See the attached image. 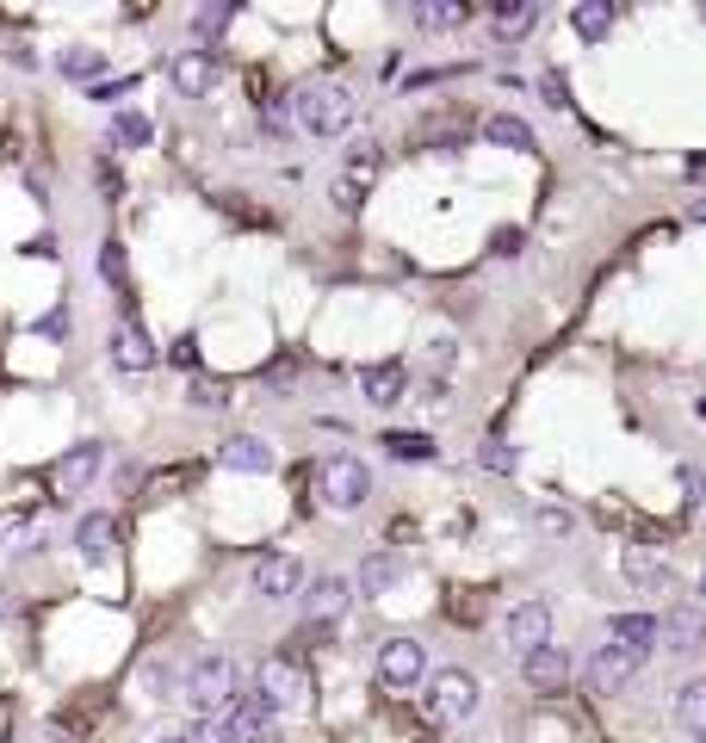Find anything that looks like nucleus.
Returning a JSON list of instances; mask_svg holds the SVG:
<instances>
[{"instance_id":"f257e3e1","label":"nucleus","mask_w":706,"mask_h":743,"mask_svg":"<svg viewBox=\"0 0 706 743\" xmlns=\"http://www.w3.org/2000/svg\"><path fill=\"white\" fill-rule=\"evenodd\" d=\"M180 694L192 700V712H205V719H224L229 706L242 700V669H236V657H224V650H205V657L187 669Z\"/></svg>"},{"instance_id":"f03ea898","label":"nucleus","mask_w":706,"mask_h":743,"mask_svg":"<svg viewBox=\"0 0 706 743\" xmlns=\"http://www.w3.org/2000/svg\"><path fill=\"white\" fill-rule=\"evenodd\" d=\"M291 124L304 136H342L354 124V94H347L342 81H304L291 94Z\"/></svg>"},{"instance_id":"7ed1b4c3","label":"nucleus","mask_w":706,"mask_h":743,"mask_svg":"<svg viewBox=\"0 0 706 743\" xmlns=\"http://www.w3.org/2000/svg\"><path fill=\"white\" fill-rule=\"evenodd\" d=\"M421 706H428V719L434 724H465L483 706V682L471 675V669H440V675H428Z\"/></svg>"},{"instance_id":"20e7f679","label":"nucleus","mask_w":706,"mask_h":743,"mask_svg":"<svg viewBox=\"0 0 706 743\" xmlns=\"http://www.w3.org/2000/svg\"><path fill=\"white\" fill-rule=\"evenodd\" d=\"M316 495H323L335 515H354L366 495H372V471H366V458L354 453H328L323 471H316Z\"/></svg>"},{"instance_id":"39448f33","label":"nucleus","mask_w":706,"mask_h":743,"mask_svg":"<svg viewBox=\"0 0 706 743\" xmlns=\"http://www.w3.org/2000/svg\"><path fill=\"white\" fill-rule=\"evenodd\" d=\"M254 700L267 706L273 719H279V712H298V706L310 700V675L291 663V657H267V663L254 669Z\"/></svg>"},{"instance_id":"423d86ee","label":"nucleus","mask_w":706,"mask_h":743,"mask_svg":"<svg viewBox=\"0 0 706 743\" xmlns=\"http://www.w3.org/2000/svg\"><path fill=\"white\" fill-rule=\"evenodd\" d=\"M502 638H508V650H520V657H534V650L552 645V608L546 601H520V608L502 613Z\"/></svg>"},{"instance_id":"0eeeda50","label":"nucleus","mask_w":706,"mask_h":743,"mask_svg":"<svg viewBox=\"0 0 706 743\" xmlns=\"http://www.w3.org/2000/svg\"><path fill=\"white\" fill-rule=\"evenodd\" d=\"M372 669H379L384 687H416L421 675H428V645H416V638H403L397 632V638H384L379 645V663Z\"/></svg>"},{"instance_id":"6e6552de","label":"nucleus","mask_w":706,"mask_h":743,"mask_svg":"<svg viewBox=\"0 0 706 743\" xmlns=\"http://www.w3.org/2000/svg\"><path fill=\"white\" fill-rule=\"evenodd\" d=\"M571 675H576V663H571V650L564 645H546V650H534V657H520V682L534 687V694H564L571 687Z\"/></svg>"},{"instance_id":"1a4fd4ad","label":"nucleus","mask_w":706,"mask_h":743,"mask_svg":"<svg viewBox=\"0 0 706 743\" xmlns=\"http://www.w3.org/2000/svg\"><path fill=\"white\" fill-rule=\"evenodd\" d=\"M304 589V564L291 552H261L254 558V595H267V601H286V595Z\"/></svg>"},{"instance_id":"9d476101","label":"nucleus","mask_w":706,"mask_h":743,"mask_svg":"<svg viewBox=\"0 0 706 743\" xmlns=\"http://www.w3.org/2000/svg\"><path fill=\"white\" fill-rule=\"evenodd\" d=\"M155 360H161L155 335L136 323V316H124V323L112 328V365H118V372H149Z\"/></svg>"},{"instance_id":"9b49d317","label":"nucleus","mask_w":706,"mask_h":743,"mask_svg":"<svg viewBox=\"0 0 706 743\" xmlns=\"http://www.w3.org/2000/svg\"><path fill=\"white\" fill-rule=\"evenodd\" d=\"M217 465H224V471H242V477H267L273 465H279V453H273L261 434H229L224 446H217Z\"/></svg>"},{"instance_id":"f8f14e48","label":"nucleus","mask_w":706,"mask_h":743,"mask_svg":"<svg viewBox=\"0 0 706 743\" xmlns=\"http://www.w3.org/2000/svg\"><path fill=\"white\" fill-rule=\"evenodd\" d=\"M168 81L180 99H205L211 87H217V57L211 50H180V57L168 62Z\"/></svg>"},{"instance_id":"ddd939ff","label":"nucleus","mask_w":706,"mask_h":743,"mask_svg":"<svg viewBox=\"0 0 706 743\" xmlns=\"http://www.w3.org/2000/svg\"><path fill=\"white\" fill-rule=\"evenodd\" d=\"M99 465H106V446H99V440H81V446H69V453L57 458V490H62V495H81V490L99 477Z\"/></svg>"},{"instance_id":"4468645a","label":"nucleus","mask_w":706,"mask_h":743,"mask_svg":"<svg viewBox=\"0 0 706 743\" xmlns=\"http://www.w3.org/2000/svg\"><path fill=\"white\" fill-rule=\"evenodd\" d=\"M608 645L650 657V650L663 645V620H657V613H613V620H608Z\"/></svg>"},{"instance_id":"2eb2a0df","label":"nucleus","mask_w":706,"mask_h":743,"mask_svg":"<svg viewBox=\"0 0 706 743\" xmlns=\"http://www.w3.org/2000/svg\"><path fill=\"white\" fill-rule=\"evenodd\" d=\"M347 601H354V583L347 576H316L304 589V613H310V626H335L347 613Z\"/></svg>"},{"instance_id":"dca6fc26","label":"nucleus","mask_w":706,"mask_h":743,"mask_svg":"<svg viewBox=\"0 0 706 743\" xmlns=\"http://www.w3.org/2000/svg\"><path fill=\"white\" fill-rule=\"evenodd\" d=\"M267 724H273V712L254 700V694H242V700L217 719V731H224V743H267Z\"/></svg>"},{"instance_id":"f3484780","label":"nucleus","mask_w":706,"mask_h":743,"mask_svg":"<svg viewBox=\"0 0 706 743\" xmlns=\"http://www.w3.org/2000/svg\"><path fill=\"white\" fill-rule=\"evenodd\" d=\"M638 650H620V645H601L595 650V663H589V682H595V694H620V687L638 675Z\"/></svg>"},{"instance_id":"a211bd4d","label":"nucleus","mask_w":706,"mask_h":743,"mask_svg":"<svg viewBox=\"0 0 706 743\" xmlns=\"http://www.w3.org/2000/svg\"><path fill=\"white\" fill-rule=\"evenodd\" d=\"M663 650L669 657H694V650H706V613L701 608H669L663 613Z\"/></svg>"},{"instance_id":"6ab92c4d","label":"nucleus","mask_w":706,"mask_h":743,"mask_svg":"<svg viewBox=\"0 0 706 743\" xmlns=\"http://www.w3.org/2000/svg\"><path fill=\"white\" fill-rule=\"evenodd\" d=\"M360 391H366V403H379V409H391V403H403V391H409V372H403L397 360L360 365Z\"/></svg>"},{"instance_id":"aec40b11","label":"nucleus","mask_w":706,"mask_h":743,"mask_svg":"<svg viewBox=\"0 0 706 743\" xmlns=\"http://www.w3.org/2000/svg\"><path fill=\"white\" fill-rule=\"evenodd\" d=\"M112 546H118V520L112 515H81L75 520V552L87 558V564H106V558H112Z\"/></svg>"},{"instance_id":"412c9836","label":"nucleus","mask_w":706,"mask_h":743,"mask_svg":"<svg viewBox=\"0 0 706 743\" xmlns=\"http://www.w3.org/2000/svg\"><path fill=\"white\" fill-rule=\"evenodd\" d=\"M539 25V7L534 0H496V20H490V38L508 50V44H520L527 32Z\"/></svg>"},{"instance_id":"4be33fe9","label":"nucleus","mask_w":706,"mask_h":743,"mask_svg":"<svg viewBox=\"0 0 706 743\" xmlns=\"http://www.w3.org/2000/svg\"><path fill=\"white\" fill-rule=\"evenodd\" d=\"M620 571H626V583L638 595H663L669 589V564L657 552H645V546H632V552L620 558Z\"/></svg>"},{"instance_id":"5701e85b","label":"nucleus","mask_w":706,"mask_h":743,"mask_svg":"<svg viewBox=\"0 0 706 743\" xmlns=\"http://www.w3.org/2000/svg\"><path fill=\"white\" fill-rule=\"evenodd\" d=\"M57 69L69 81H81V87H99L106 81V50H87V44H75V50H62Z\"/></svg>"},{"instance_id":"b1692460","label":"nucleus","mask_w":706,"mask_h":743,"mask_svg":"<svg viewBox=\"0 0 706 743\" xmlns=\"http://www.w3.org/2000/svg\"><path fill=\"white\" fill-rule=\"evenodd\" d=\"M409 20H416V32H453V25H465V0H416Z\"/></svg>"},{"instance_id":"393cba45","label":"nucleus","mask_w":706,"mask_h":743,"mask_svg":"<svg viewBox=\"0 0 706 743\" xmlns=\"http://www.w3.org/2000/svg\"><path fill=\"white\" fill-rule=\"evenodd\" d=\"M483 136L496 143V149H534V124L520 112H496V118H483Z\"/></svg>"},{"instance_id":"a878e982","label":"nucleus","mask_w":706,"mask_h":743,"mask_svg":"<svg viewBox=\"0 0 706 743\" xmlns=\"http://www.w3.org/2000/svg\"><path fill=\"white\" fill-rule=\"evenodd\" d=\"M379 446L391 458H403V465H428V458H434V434H416V428H391Z\"/></svg>"},{"instance_id":"bb28decb","label":"nucleus","mask_w":706,"mask_h":743,"mask_svg":"<svg viewBox=\"0 0 706 743\" xmlns=\"http://www.w3.org/2000/svg\"><path fill=\"white\" fill-rule=\"evenodd\" d=\"M571 25H576V38L583 44H601L613 32V0H583L571 13Z\"/></svg>"},{"instance_id":"cd10ccee","label":"nucleus","mask_w":706,"mask_h":743,"mask_svg":"<svg viewBox=\"0 0 706 743\" xmlns=\"http://www.w3.org/2000/svg\"><path fill=\"white\" fill-rule=\"evenodd\" d=\"M397 576H403V558H397V552H372V558L360 564V589H366V595H384Z\"/></svg>"},{"instance_id":"c85d7f7f","label":"nucleus","mask_w":706,"mask_h":743,"mask_svg":"<svg viewBox=\"0 0 706 743\" xmlns=\"http://www.w3.org/2000/svg\"><path fill=\"white\" fill-rule=\"evenodd\" d=\"M675 724L694 731V738H706V682H687L682 694H675Z\"/></svg>"},{"instance_id":"c756f323","label":"nucleus","mask_w":706,"mask_h":743,"mask_svg":"<svg viewBox=\"0 0 706 743\" xmlns=\"http://www.w3.org/2000/svg\"><path fill=\"white\" fill-rule=\"evenodd\" d=\"M155 124L143 112H112V149H149Z\"/></svg>"},{"instance_id":"7c9ffc66","label":"nucleus","mask_w":706,"mask_h":743,"mask_svg":"<svg viewBox=\"0 0 706 743\" xmlns=\"http://www.w3.org/2000/svg\"><path fill=\"white\" fill-rule=\"evenodd\" d=\"M478 465H483V471H502V477H508V471L520 465V453H515V446H508L502 434H490V440L478 446Z\"/></svg>"},{"instance_id":"2f4dec72","label":"nucleus","mask_w":706,"mask_h":743,"mask_svg":"<svg viewBox=\"0 0 706 743\" xmlns=\"http://www.w3.org/2000/svg\"><path fill=\"white\" fill-rule=\"evenodd\" d=\"M366 187H372V173H354V168H347L342 180H335V205H342V211H360Z\"/></svg>"},{"instance_id":"473e14b6","label":"nucleus","mask_w":706,"mask_h":743,"mask_svg":"<svg viewBox=\"0 0 706 743\" xmlns=\"http://www.w3.org/2000/svg\"><path fill=\"white\" fill-rule=\"evenodd\" d=\"M187 403H192V409H224L229 391H224L217 379H192V384H187Z\"/></svg>"},{"instance_id":"72a5a7b5","label":"nucleus","mask_w":706,"mask_h":743,"mask_svg":"<svg viewBox=\"0 0 706 743\" xmlns=\"http://www.w3.org/2000/svg\"><path fill=\"white\" fill-rule=\"evenodd\" d=\"M236 20V7H199V13H192V32H199V38H217V32H224V25Z\"/></svg>"},{"instance_id":"f704fd0d","label":"nucleus","mask_w":706,"mask_h":743,"mask_svg":"<svg viewBox=\"0 0 706 743\" xmlns=\"http://www.w3.org/2000/svg\"><path fill=\"white\" fill-rule=\"evenodd\" d=\"M261 131L279 143V136H291V99H273V106H261Z\"/></svg>"},{"instance_id":"c9c22d12","label":"nucleus","mask_w":706,"mask_h":743,"mask_svg":"<svg viewBox=\"0 0 706 743\" xmlns=\"http://www.w3.org/2000/svg\"><path fill=\"white\" fill-rule=\"evenodd\" d=\"M539 94H546L552 112H564V106H571V81L558 75V69H546V75H539Z\"/></svg>"},{"instance_id":"e433bc0d","label":"nucleus","mask_w":706,"mask_h":743,"mask_svg":"<svg viewBox=\"0 0 706 743\" xmlns=\"http://www.w3.org/2000/svg\"><path fill=\"white\" fill-rule=\"evenodd\" d=\"M136 87V75H118V81H99V87H87V99L94 106H112V99H124Z\"/></svg>"},{"instance_id":"4c0bfd02","label":"nucleus","mask_w":706,"mask_h":743,"mask_svg":"<svg viewBox=\"0 0 706 743\" xmlns=\"http://www.w3.org/2000/svg\"><path fill=\"white\" fill-rule=\"evenodd\" d=\"M99 273H106L112 286H124V248H118V242H106V248H99Z\"/></svg>"},{"instance_id":"58836bf2","label":"nucleus","mask_w":706,"mask_h":743,"mask_svg":"<svg viewBox=\"0 0 706 743\" xmlns=\"http://www.w3.org/2000/svg\"><path fill=\"white\" fill-rule=\"evenodd\" d=\"M94 173H99V192H106V199H124V173L112 168V155H99Z\"/></svg>"},{"instance_id":"ea45409f","label":"nucleus","mask_w":706,"mask_h":743,"mask_svg":"<svg viewBox=\"0 0 706 743\" xmlns=\"http://www.w3.org/2000/svg\"><path fill=\"white\" fill-rule=\"evenodd\" d=\"M173 365H187V372H199V335H180V341L168 347Z\"/></svg>"},{"instance_id":"a19ab883","label":"nucleus","mask_w":706,"mask_h":743,"mask_svg":"<svg viewBox=\"0 0 706 743\" xmlns=\"http://www.w3.org/2000/svg\"><path fill=\"white\" fill-rule=\"evenodd\" d=\"M539 534H571V508H539Z\"/></svg>"},{"instance_id":"79ce46f5","label":"nucleus","mask_w":706,"mask_h":743,"mask_svg":"<svg viewBox=\"0 0 706 743\" xmlns=\"http://www.w3.org/2000/svg\"><path fill=\"white\" fill-rule=\"evenodd\" d=\"M490 248H496L502 261H515L520 248H527V236H520V229H502V236H496V242H490Z\"/></svg>"},{"instance_id":"37998d69","label":"nucleus","mask_w":706,"mask_h":743,"mask_svg":"<svg viewBox=\"0 0 706 743\" xmlns=\"http://www.w3.org/2000/svg\"><path fill=\"white\" fill-rule=\"evenodd\" d=\"M32 534H38V527H32V520H20V527L7 534V552H32Z\"/></svg>"},{"instance_id":"c03bdc74","label":"nucleus","mask_w":706,"mask_h":743,"mask_svg":"<svg viewBox=\"0 0 706 743\" xmlns=\"http://www.w3.org/2000/svg\"><path fill=\"white\" fill-rule=\"evenodd\" d=\"M187 743H224V731H217V719H205V724H192L187 731Z\"/></svg>"},{"instance_id":"a18cd8bd","label":"nucleus","mask_w":706,"mask_h":743,"mask_svg":"<svg viewBox=\"0 0 706 743\" xmlns=\"http://www.w3.org/2000/svg\"><path fill=\"white\" fill-rule=\"evenodd\" d=\"M682 490H687V495H694V502H701V495H706V477H701V471H694V465H682Z\"/></svg>"},{"instance_id":"49530a36","label":"nucleus","mask_w":706,"mask_h":743,"mask_svg":"<svg viewBox=\"0 0 706 743\" xmlns=\"http://www.w3.org/2000/svg\"><path fill=\"white\" fill-rule=\"evenodd\" d=\"M687 173H694V180H706V155H694V161H687Z\"/></svg>"},{"instance_id":"de8ad7c7","label":"nucleus","mask_w":706,"mask_h":743,"mask_svg":"<svg viewBox=\"0 0 706 743\" xmlns=\"http://www.w3.org/2000/svg\"><path fill=\"white\" fill-rule=\"evenodd\" d=\"M687 217H694V224H706V199H694V205H687Z\"/></svg>"},{"instance_id":"09e8293b","label":"nucleus","mask_w":706,"mask_h":743,"mask_svg":"<svg viewBox=\"0 0 706 743\" xmlns=\"http://www.w3.org/2000/svg\"><path fill=\"white\" fill-rule=\"evenodd\" d=\"M155 743H187V731H168V738H155Z\"/></svg>"},{"instance_id":"8fccbe9b","label":"nucleus","mask_w":706,"mask_h":743,"mask_svg":"<svg viewBox=\"0 0 706 743\" xmlns=\"http://www.w3.org/2000/svg\"><path fill=\"white\" fill-rule=\"evenodd\" d=\"M701 595H706V576H701Z\"/></svg>"},{"instance_id":"3c124183","label":"nucleus","mask_w":706,"mask_h":743,"mask_svg":"<svg viewBox=\"0 0 706 743\" xmlns=\"http://www.w3.org/2000/svg\"><path fill=\"white\" fill-rule=\"evenodd\" d=\"M694 743H706V738H694Z\"/></svg>"}]
</instances>
